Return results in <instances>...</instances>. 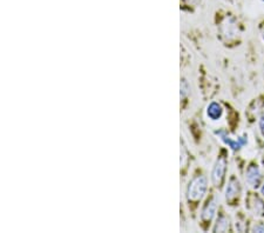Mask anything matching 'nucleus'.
<instances>
[{"mask_svg": "<svg viewBox=\"0 0 264 233\" xmlns=\"http://www.w3.org/2000/svg\"><path fill=\"white\" fill-rule=\"evenodd\" d=\"M217 211V197L216 195H211L204 204L202 212H201V223L203 225H209L213 221L215 213Z\"/></svg>", "mask_w": 264, "mask_h": 233, "instance_id": "obj_4", "label": "nucleus"}, {"mask_svg": "<svg viewBox=\"0 0 264 233\" xmlns=\"http://www.w3.org/2000/svg\"><path fill=\"white\" fill-rule=\"evenodd\" d=\"M216 133H217V136L220 137L223 142H224L227 145H228L233 151L241 150L245 145V144L248 143V137L245 135L243 137H241V138H239L237 140H234V139L230 138V137L227 135V132L223 131V129H222V131L216 132Z\"/></svg>", "mask_w": 264, "mask_h": 233, "instance_id": "obj_6", "label": "nucleus"}, {"mask_svg": "<svg viewBox=\"0 0 264 233\" xmlns=\"http://www.w3.org/2000/svg\"><path fill=\"white\" fill-rule=\"evenodd\" d=\"M208 188V180L204 176L199 175L193 177L187 186V202L189 205H198L202 201Z\"/></svg>", "mask_w": 264, "mask_h": 233, "instance_id": "obj_1", "label": "nucleus"}, {"mask_svg": "<svg viewBox=\"0 0 264 233\" xmlns=\"http://www.w3.org/2000/svg\"><path fill=\"white\" fill-rule=\"evenodd\" d=\"M227 157L225 155H220L215 162L213 171H211V183L215 187H221L224 180L225 172H227Z\"/></svg>", "mask_w": 264, "mask_h": 233, "instance_id": "obj_2", "label": "nucleus"}, {"mask_svg": "<svg viewBox=\"0 0 264 233\" xmlns=\"http://www.w3.org/2000/svg\"><path fill=\"white\" fill-rule=\"evenodd\" d=\"M258 126H259V132H261V135L264 137V113L259 118V121H258Z\"/></svg>", "mask_w": 264, "mask_h": 233, "instance_id": "obj_12", "label": "nucleus"}, {"mask_svg": "<svg viewBox=\"0 0 264 233\" xmlns=\"http://www.w3.org/2000/svg\"><path fill=\"white\" fill-rule=\"evenodd\" d=\"M223 35H224L227 38H232V36L235 35V29H236V24L234 23L233 19H227V21L223 24Z\"/></svg>", "mask_w": 264, "mask_h": 233, "instance_id": "obj_10", "label": "nucleus"}, {"mask_svg": "<svg viewBox=\"0 0 264 233\" xmlns=\"http://www.w3.org/2000/svg\"><path fill=\"white\" fill-rule=\"evenodd\" d=\"M230 230L229 218L225 214H220L217 218L216 224L214 226V232H227Z\"/></svg>", "mask_w": 264, "mask_h": 233, "instance_id": "obj_9", "label": "nucleus"}, {"mask_svg": "<svg viewBox=\"0 0 264 233\" xmlns=\"http://www.w3.org/2000/svg\"><path fill=\"white\" fill-rule=\"evenodd\" d=\"M252 231H254V232H264V224L256 225V226L252 228Z\"/></svg>", "mask_w": 264, "mask_h": 233, "instance_id": "obj_13", "label": "nucleus"}, {"mask_svg": "<svg viewBox=\"0 0 264 233\" xmlns=\"http://www.w3.org/2000/svg\"><path fill=\"white\" fill-rule=\"evenodd\" d=\"M248 209L256 216H262L264 213V203L257 195H252L248 199Z\"/></svg>", "mask_w": 264, "mask_h": 233, "instance_id": "obj_7", "label": "nucleus"}, {"mask_svg": "<svg viewBox=\"0 0 264 233\" xmlns=\"http://www.w3.org/2000/svg\"><path fill=\"white\" fill-rule=\"evenodd\" d=\"M241 191H242V188H241V184L239 179L236 178V177H232V178L229 179L228 181V185H227L225 187V202L227 204L229 205H236V202L239 203V199H240V195H241Z\"/></svg>", "mask_w": 264, "mask_h": 233, "instance_id": "obj_3", "label": "nucleus"}, {"mask_svg": "<svg viewBox=\"0 0 264 233\" xmlns=\"http://www.w3.org/2000/svg\"><path fill=\"white\" fill-rule=\"evenodd\" d=\"M207 116L208 118H210V120H220L223 116V107L221 106V104L216 102L210 103L207 107Z\"/></svg>", "mask_w": 264, "mask_h": 233, "instance_id": "obj_8", "label": "nucleus"}, {"mask_svg": "<svg viewBox=\"0 0 264 233\" xmlns=\"http://www.w3.org/2000/svg\"><path fill=\"white\" fill-rule=\"evenodd\" d=\"M188 93H189V86H188L187 80L182 79V81H181V97L184 98Z\"/></svg>", "mask_w": 264, "mask_h": 233, "instance_id": "obj_11", "label": "nucleus"}, {"mask_svg": "<svg viewBox=\"0 0 264 233\" xmlns=\"http://www.w3.org/2000/svg\"><path fill=\"white\" fill-rule=\"evenodd\" d=\"M261 193H262V195H264V184L262 185V187H261Z\"/></svg>", "mask_w": 264, "mask_h": 233, "instance_id": "obj_14", "label": "nucleus"}, {"mask_svg": "<svg viewBox=\"0 0 264 233\" xmlns=\"http://www.w3.org/2000/svg\"><path fill=\"white\" fill-rule=\"evenodd\" d=\"M262 180V172L257 164L252 162L248 166L247 172H245V181L251 188H257L261 185Z\"/></svg>", "mask_w": 264, "mask_h": 233, "instance_id": "obj_5", "label": "nucleus"}, {"mask_svg": "<svg viewBox=\"0 0 264 233\" xmlns=\"http://www.w3.org/2000/svg\"><path fill=\"white\" fill-rule=\"evenodd\" d=\"M262 39H263V42H264V28L262 29Z\"/></svg>", "mask_w": 264, "mask_h": 233, "instance_id": "obj_15", "label": "nucleus"}, {"mask_svg": "<svg viewBox=\"0 0 264 233\" xmlns=\"http://www.w3.org/2000/svg\"><path fill=\"white\" fill-rule=\"evenodd\" d=\"M263 73H264V68H263Z\"/></svg>", "mask_w": 264, "mask_h": 233, "instance_id": "obj_16", "label": "nucleus"}]
</instances>
